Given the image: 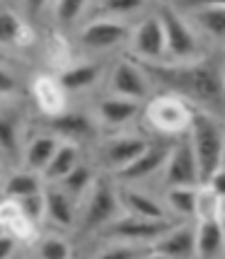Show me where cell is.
I'll use <instances>...</instances> for the list:
<instances>
[{"instance_id": "cell-28", "label": "cell", "mask_w": 225, "mask_h": 259, "mask_svg": "<svg viewBox=\"0 0 225 259\" xmlns=\"http://www.w3.org/2000/svg\"><path fill=\"white\" fill-rule=\"evenodd\" d=\"M158 192L162 203H165V211L172 221H177V223L194 221L196 187H172V189H158Z\"/></svg>"}, {"instance_id": "cell-37", "label": "cell", "mask_w": 225, "mask_h": 259, "mask_svg": "<svg viewBox=\"0 0 225 259\" xmlns=\"http://www.w3.org/2000/svg\"><path fill=\"white\" fill-rule=\"evenodd\" d=\"M22 247L12 235L0 230V259H17V249Z\"/></svg>"}, {"instance_id": "cell-34", "label": "cell", "mask_w": 225, "mask_h": 259, "mask_svg": "<svg viewBox=\"0 0 225 259\" xmlns=\"http://www.w3.org/2000/svg\"><path fill=\"white\" fill-rule=\"evenodd\" d=\"M223 215V199L213 194L206 184L196 187V206H194V223L199 221H218Z\"/></svg>"}, {"instance_id": "cell-39", "label": "cell", "mask_w": 225, "mask_h": 259, "mask_svg": "<svg viewBox=\"0 0 225 259\" xmlns=\"http://www.w3.org/2000/svg\"><path fill=\"white\" fill-rule=\"evenodd\" d=\"M141 259H167V257H165V254H160V252H155V249H148Z\"/></svg>"}, {"instance_id": "cell-6", "label": "cell", "mask_w": 225, "mask_h": 259, "mask_svg": "<svg viewBox=\"0 0 225 259\" xmlns=\"http://www.w3.org/2000/svg\"><path fill=\"white\" fill-rule=\"evenodd\" d=\"M187 141L192 146V153L199 165L201 184L208 182L218 167H223L225 155V121L213 114L194 112L192 126L187 131Z\"/></svg>"}, {"instance_id": "cell-14", "label": "cell", "mask_w": 225, "mask_h": 259, "mask_svg": "<svg viewBox=\"0 0 225 259\" xmlns=\"http://www.w3.org/2000/svg\"><path fill=\"white\" fill-rule=\"evenodd\" d=\"M29 116L24 109V102L0 104V160L8 167H20L22 146L29 131Z\"/></svg>"}, {"instance_id": "cell-7", "label": "cell", "mask_w": 225, "mask_h": 259, "mask_svg": "<svg viewBox=\"0 0 225 259\" xmlns=\"http://www.w3.org/2000/svg\"><path fill=\"white\" fill-rule=\"evenodd\" d=\"M124 213L119 203V187L109 175H100L92 189L85 194L78 208V230L80 235H95L100 237L104 228H109Z\"/></svg>"}, {"instance_id": "cell-5", "label": "cell", "mask_w": 225, "mask_h": 259, "mask_svg": "<svg viewBox=\"0 0 225 259\" xmlns=\"http://www.w3.org/2000/svg\"><path fill=\"white\" fill-rule=\"evenodd\" d=\"M192 119H194V109L184 100L169 95V92H155L143 104L141 128L148 136L177 141L182 136H187L189 126H192Z\"/></svg>"}, {"instance_id": "cell-31", "label": "cell", "mask_w": 225, "mask_h": 259, "mask_svg": "<svg viewBox=\"0 0 225 259\" xmlns=\"http://www.w3.org/2000/svg\"><path fill=\"white\" fill-rule=\"evenodd\" d=\"M150 8V3L143 0H92V15L100 17H112V20H121V22H133L138 15Z\"/></svg>"}, {"instance_id": "cell-40", "label": "cell", "mask_w": 225, "mask_h": 259, "mask_svg": "<svg viewBox=\"0 0 225 259\" xmlns=\"http://www.w3.org/2000/svg\"><path fill=\"white\" fill-rule=\"evenodd\" d=\"M8 165H5V162H3V160H0V184H3V180H5V175H8Z\"/></svg>"}, {"instance_id": "cell-17", "label": "cell", "mask_w": 225, "mask_h": 259, "mask_svg": "<svg viewBox=\"0 0 225 259\" xmlns=\"http://www.w3.org/2000/svg\"><path fill=\"white\" fill-rule=\"evenodd\" d=\"M34 44H36V29L22 5L0 3V51L3 54L27 51Z\"/></svg>"}, {"instance_id": "cell-8", "label": "cell", "mask_w": 225, "mask_h": 259, "mask_svg": "<svg viewBox=\"0 0 225 259\" xmlns=\"http://www.w3.org/2000/svg\"><path fill=\"white\" fill-rule=\"evenodd\" d=\"M102 92H107L112 97H121V100L146 104L155 95V88H153L150 75H148V70L143 68V63L133 61L131 56H126V54H119L109 63Z\"/></svg>"}, {"instance_id": "cell-2", "label": "cell", "mask_w": 225, "mask_h": 259, "mask_svg": "<svg viewBox=\"0 0 225 259\" xmlns=\"http://www.w3.org/2000/svg\"><path fill=\"white\" fill-rule=\"evenodd\" d=\"M153 8L160 17L162 34H165V63L169 66L194 63L213 54L189 24V20L184 17V12L177 8V3H153Z\"/></svg>"}, {"instance_id": "cell-18", "label": "cell", "mask_w": 225, "mask_h": 259, "mask_svg": "<svg viewBox=\"0 0 225 259\" xmlns=\"http://www.w3.org/2000/svg\"><path fill=\"white\" fill-rule=\"evenodd\" d=\"M201 184V175H199V165L192 153V146L187 141V136L177 138L172 148H169L167 162L160 172L158 189H172V187H199Z\"/></svg>"}, {"instance_id": "cell-19", "label": "cell", "mask_w": 225, "mask_h": 259, "mask_svg": "<svg viewBox=\"0 0 225 259\" xmlns=\"http://www.w3.org/2000/svg\"><path fill=\"white\" fill-rule=\"evenodd\" d=\"M27 97L34 107V119H49V116H56V114L66 112L70 107L68 95L58 85L56 75L49 73V70H41L29 80Z\"/></svg>"}, {"instance_id": "cell-24", "label": "cell", "mask_w": 225, "mask_h": 259, "mask_svg": "<svg viewBox=\"0 0 225 259\" xmlns=\"http://www.w3.org/2000/svg\"><path fill=\"white\" fill-rule=\"evenodd\" d=\"M150 249L165 254L167 259H196V223H174Z\"/></svg>"}, {"instance_id": "cell-36", "label": "cell", "mask_w": 225, "mask_h": 259, "mask_svg": "<svg viewBox=\"0 0 225 259\" xmlns=\"http://www.w3.org/2000/svg\"><path fill=\"white\" fill-rule=\"evenodd\" d=\"M17 206H20L22 215L29 221V223H34L36 228L44 226V189H41L39 194L27 196V199H20Z\"/></svg>"}, {"instance_id": "cell-35", "label": "cell", "mask_w": 225, "mask_h": 259, "mask_svg": "<svg viewBox=\"0 0 225 259\" xmlns=\"http://www.w3.org/2000/svg\"><path fill=\"white\" fill-rule=\"evenodd\" d=\"M150 247H138L128 242H102V247L90 259H141Z\"/></svg>"}, {"instance_id": "cell-33", "label": "cell", "mask_w": 225, "mask_h": 259, "mask_svg": "<svg viewBox=\"0 0 225 259\" xmlns=\"http://www.w3.org/2000/svg\"><path fill=\"white\" fill-rule=\"evenodd\" d=\"M32 257L34 259H73V245L63 233H44L36 235L32 242Z\"/></svg>"}, {"instance_id": "cell-1", "label": "cell", "mask_w": 225, "mask_h": 259, "mask_svg": "<svg viewBox=\"0 0 225 259\" xmlns=\"http://www.w3.org/2000/svg\"><path fill=\"white\" fill-rule=\"evenodd\" d=\"M155 92H169L184 100L194 112L213 114L225 121V61L223 54H208L194 63L143 66Z\"/></svg>"}, {"instance_id": "cell-10", "label": "cell", "mask_w": 225, "mask_h": 259, "mask_svg": "<svg viewBox=\"0 0 225 259\" xmlns=\"http://www.w3.org/2000/svg\"><path fill=\"white\" fill-rule=\"evenodd\" d=\"M124 54L143 66L165 63V34H162V24H160V17L155 15L153 3L143 15H138L133 20Z\"/></svg>"}, {"instance_id": "cell-13", "label": "cell", "mask_w": 225, "mask_h": 259, "mask_svg": "<svg viewBox=\"0 0 225 259\" xmlns=\"http://www.w3.org/2000/svg\"><path fill=\"white\" fill-rule=\"evenodd\" d=\"M174 223L177 221H148V218L121 213L112 226L102 230L100 240L102 242H128V245H138V247H153Z\"/></svg>"}, {"instance_id": "cell-4", "label": "cell", "mask_w": 225, "mask_h": 259, "mask_svg": "<svg viewBox=\"0 0 225 259\" xmlns=\"http://www.w3.org/2000/svg\"><path fill=\"white\" fill-rule=\"evenodd\" d=\"M150 141L153 136H148L143 128L121 131V134H102L97 143L87 148V160L97 167L100 175L116 177L146 153Z\"/></svg>"}, {"instance_id": "cell-21", "label": "cell", "mask_w": 225, "mask_h": 259, "mask_svg": "<svg viewBox=\"0 0 225 259\" xmlns=\"http://www.w3.org/2000/svg\"><path fill=\"white\" fill-rule=\"evenodd\" d=\"M61 141H58L54 134H49L46 128H41L39 124L29 126L27 131V138H24L22 146V158H20V167L29 169L34 175H44V169L49 167V162L54 158V153L58 150Z\"/></svg>"}, {"instance_id": "cell-20", "label": "cell", "mask_w": 225, "mask_h": 259, "mask_svg": "<svg viewBox=\"0 0 225 259\" xmlns=\"http://www.w3.org/2000/svg\"><path fill=\"white\" fill-rule=\"evenodd\" d=\"M39 15L46 20L49 32L73 36L75 29L92 15V0H51L39 5Z\"/></svg>"}, {"instance_id": "cell-12", "label": "cell", "mask_w": 225, "mask_h": 259, "mask_svg": "<svg viewBox=\"0 0 225 259\" xmlns=\"http://www.w3.org/2000/svg\"><path fill=\"white\" fill-rule=\"evenodd\" d=\"M92 112L95 121L102 134H121V131H133L141 128V114L143 104L121 97H112L107 92H97L90 102H85Z\"/></svg>"}, {"instance_id": "cell-22", "label": "cell", "mask_w": 225, "mask_h": 259, "mask_svg": "<svg viewBox=\"0 0 225 259\" xmlns=\"http://www.w3.org/2000/svg\"><path fill=\"white\" fill-rule=\"evenodd\" d=\"M116 187H119V203L126 215L148 221H172L165 211L160 192H153L150 187H128V184H116Z\"/></svg>"}, {"instance_id": "cell-11", "label": "cell", "mask_w": 225, "mask_h": 259, "mask_svg": "<svg viewBox=\"0 0 225 259\" xmlns=\"http://www.w3.org/2000/svg\"><path fill=\"white\" fill-rule=\"evenodd\" d=\"M109 63H112V58L75 56V61L70 66H66L54 75H56L58 85L63 88V92L68 95V100H73V97H95L104 88Z\"/></svg>"}, {"instance_id": "cell-43", "label": "cell", "mask_w": 225, "mask_h": 259, "mask_svg": "<svg viewBox=\"0 0 225 259\" xmlns=\"http://www.w3.org/2000/svg\"><path fill=\"white\" fill-rule=\"evenodd\" d=\"M223 213H225V199H223Z\"/></svg>"}, {"instance_id": "cell-27", "label": "cell", "mask_w": 225, "mask_h": 259, "mask_svg": "<svg viewBox=\"0 0 225 259\" xmlns=\"http://www.w3.org/2000/svg\"><path fill=\"white\" fill-rule=\"evenodd\" d=\"M0 230H5L8 235H12L20 245L34 242L36 235H39V228L34 223H29L22 215L17 201H10V199H0Z\"/></svg>"}, {"instance_id": "cell-30", "label": "cell", "mask_w": 225, "mask_h": 259, "mask_svg": "<svg viewBox=\"0 0 225 259\" xmlns=\"http://www.w3.org/2000/svg\"><path fill=\"white\" fill-rule=\"evenodd\" d=\"M97 177H100L97 167L92 165L90 160H85V162H80L78 167L73 169L68 177H63L61 182H56V187L61 189V192H66L68 196H73V199L80 203L82 199H85V194L92 189V184H95Z\"/></svg>"}, {"instance_id": "cell-15", "label": "cell", "mask_w": 225, "mask_h": 259, "mask_svg": "<svg viewBox=\"0 0 225 259\" xmlns=\"http://www.w3.org/2000/svg\"><path fill=\"white\" fill-rule=\"evenodd\" d=\"M196 34L211 51H218L225 44V3H177Z\"/></svg>"}, {"instance_id": "cell-44", "label": "cell", "mask_w": 225, "mask_h": 259, "mask_svg": "<svg viewBox=\"0 0 225 259\" xmlns=\"http://www.w3.org/2000/svg\"><path fill=\"white\" fill-rule=\"evenodd\" d=\"M223 165H225V155H223Z\"/></svg>"}, {"instance_id": "cell-9", "label": "cell", "mask_w": 225, "mask_h": 259, "mask_svg": "<svg viewBox=\"0 0 225 259\" xmlns=\"http://www.w3.org/2000/svg\"><path fill=\"white\" fill-rule=\"evenodd\" d=\"M34 124H39L46 128L49 134H54L61 143H75L80 148H87L92 143H97V138L102 136L100 126L95 121L92 112L87 109V104H70L66 112L49 116V119H34Z\"/></svg>"}, {"instance_id": "cell-26", "label": "cell", "mask_w": 225, "mask_h": 259, "mask_svg": "<svg viewBox=\"0 0 225 259\" xmlns=\"http://www.w3.org/2000/svg\"><path fill=\"white\" fill-rule=\"evenodd\" d=\"M46 184L39 175H34L24 167H12L8 169L5 180L0 184V199H10V201H20L32 194H39Z\"/></svg>"}, {"instance_id": "cell-42", "label": "cell", "mask_w": 225, "mask_h": 259, "mask_svg": "<svg viewBox=\"0 0 225 259\" xmlns=\"http://www.w3.org/2000/svg\"><path fill=\"white\" fill-rule=\"evenodd\" d=\"M220 54H223V61H225V44H223V49H220Z\"/></svg>"}, {"instance_id": "cell-32", "label": "cell", "mask_w": 225, "mask_h": 259, "mask_svg": "<svg viewBox=\"0 0 225 259\" xmlns=\"http://www.w3.org/2000/svg\"><path fill=\"white\" fill-rule=\"evenodd\" d=\"M29 82L24 75L12 66L10 61L0 58V104H12V102H24Z\"/></svg>"}, {"instance_id": "cell-16", "label": "cell", "mask_w": 225, "mask_h": 259, "mask_svg": "<svg viewBox=\"0 0 225 259\" xmlns=\"http://www.w3.org/2000/svg\"><path fill=\"white\" fill-rule=\"evenodd\" d=\"M174 141H167V138H155L150 141V146L146 148V153L136 160L133 165H128L124 172H119L116 177H112L116 184H128V187H153L158 184L160 172L167 162L169 148H172Z\"/></svg>"}, {"instance_id": "cell-3", "label": "cell", "mask_w": 225, "mask_h": 259, "mask_svg": "<svg viewBox=\"0 0 225 259\" xmlns=\"http://www.w3.org/2000/svg\"><path fill=\"white\" fill-rule=\"evenodd\" d=\"M133 22H121L112 17L90 15L70 36L78 56L87 58H114L126 51L128 34Z\"/></svg>"}, {"instance_id": "cell-41", "label": "cell", "mask_w": 225, "mask_h": 259, "mask_svg": "<svg viewBox=\"0 0 225 259\" xmlns=\"http://www.w3.org/2000/svg\"><path fill=\"white\" fill-rule=\"evenodd\" d=\"M218 221H220V230H223V235H225V213L220 215V218H218Z\"/></svg>"}, {"instance_id": "cell-25", "label": "cell", "mask_w": 225, "mask_h": 259, "mask_svg": "<svg viewBox=\"0 0 225 259\" xmlns=\"http://www.w3.org/2000/svg\"><path fill=\"white\" fill-rule=\"evenodd\" d=\"M85 160H87V150H85V148L75 146V143H61L58 150L54 153L51 162H49V167L44 169L41 180H44V184H56V182H61L63 177H68V175L78 167L80 162H85Z\"/></svg>"}, {"instance_id": "cell-29", "label": "cell", "mask_w": 225, "mask_h": 259, "mask_svg": "<svg viewBox=\"0 0 225 259\" xmlns=\"http://www.w3.org/2000/svg\"><path fill=\"white\" fill-rule=\"evenodd\" d=\"M196 259H225V235L220 221L196 223Z\"/></svg>"}, {"instance_id": "cell-23", "label": "cell", "mask_w": 225, "mask_h": 259, "mask_svg": "<svg viewBox=\"0 0 225 259\" xmlns=\"http://www.w3.org/2000/svg\"><path fill=\"white\" fill-rule=\"evenodd\" d=\"M78 208L80 203L66 192H61L56 184L44 187V223L56 233L66 235L78 228Z\"/></svg>"}, {"instance_id": "cell-38", "label": "cell", "mask_w": 225, "mask_h": 259, "mask_svg": "<svg viewBox=\"0 0 225 259\" xmlns=\"http://www.w3.org/2000/svg\"><path fill=\"white\" fill-rule=\"evenodd\" d=\"M206 187H208L213 194H218L220 199H225V165H223V167H218L213 175L208 177Z\"/></svg>"}]
</instances>
